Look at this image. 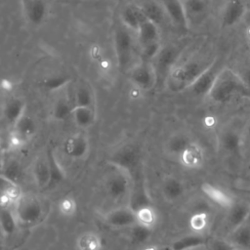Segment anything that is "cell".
I'll return each instance as SVG.
<instances>
[{
  "instance_id": "16",
  "label": "cell",
  "mask_w": 250,
  "mask_h": 250,
  "mask_svg": "<svg viewBox=\"0 0 250 250\" xmlns=\"http://www.w3.org/2000/svg\"><path fill=\"white\" fill-rule=\"evenodd\" d=\"M249 218L250 204L245 201H236L233 206L227 211L226 227L228 233L247 223Z\"/></svg>"
},
{
  "instance_id": "4",
  "label": "cell",
  "mask_w": 250,
  "mask_h": 250,
  "mask_svg": "<svg viewBox=\"0 0 250 250\" xmlns=\"http://www.w3.org/2000/svg\"><path fill=\"white\" fill-rule=\"evenodd\" d=\"M19 224L31 226L40 221L43 216V204L41 199L32 193H23L14 206Z\"/></svg>"
},
{
  "instance_id": "11",
  "label": "cell",
  "mask_w": 250,
  "mask_h": 250,
  "mask_svg": "<svg viewBox=\"0 0 250 250\" xmlns=\"http://www.w3.org/2000/svg\"><path fill=\"white\" fill-rule=\"evenodd\" d=\"M166 17L178 29L186 31L189 27L183 0H159Z\"/></svg>"
},
{
  "instance_id": "18",
  "label": "cell",
  "mask_w": 250,
  "mask_h": 250,
  "mask_svg": "<svg viewBox=\"0 0 250 250\" xmlns=\"http://www.w3.org/2000/svg\"><path fill=\"white\" fill-rule=\"evenodd\" d=\"M179 159L188 169H199L204 164V150L199 144L192 141L180 154Z\"/></svg>"
},
{
  "instance_id": "30",
  "label": "cell",
  "mask_w": 250,
  "mask_h": 250,
  "mask_svg": "<svg viewBox=\"0 0 250 250\" xmlns=\"http://www.w3.org/2000/svg\"><path fill=\"white\" fill-rule=\"evenodd\" d=\"M150 198L148 192L141 180L138 182H133L132 191L129 197V204L134 210H137L140 207L150 205Z\"/></svg>"
},
{
  "instance_id": "3",
  "label": "cell",
  "mask_w": 250,
  "mask_h": 250,
  "mask_svg": "<svg viewBox=\"0 0 250 250\" xmlns=\"http://www.w3.org/2000/svg\"><path fill=\"white\" fill-rule=\"evenodd\" d=\"M112 168L104 179V190L106 195L113 201H121L130 197L133 188L131 173L119 167L109 164Z\"/></svg>"
},
{
  "instance_id": "12",
  "label": "cell",
  "mask_w": 250,
  "mask_h": 250,
  "mask_svg": "<svg viewBox=\"0 0 250 250\" xmlns=\"http://www.w3.org/2000/svg\"><path fill=\"white\" fill-rule=\"evenodd\" d=\"M139 163V152L135 146L131 145H124L115 150L110 159L109 164L132 172L137 168Z\"/></svg>"
},
{
  "instance_id": "1",
  "label": "cell",
  "mask_w": 250,
  "mask_h": 250,
  "mask_svg": "<svg viewBox=\"0 0 250 250\" xmlns=\"http://www.w3.org/2000/svg\"><path fill=\"white\" fill-rule=\"evenodd\" d=\"M248 90L239 73L229 67H223L207 98L214 104H224L230 102L236 95L245 93Z\"/></svg>"
},
{
  "instance_id": "22",
  "label": "cell",
  "mask_w": 250,
  "mask_h": 250,
  "mask_svg": "<svg viewBox=\"0 0 250 250\" xmlns=\"http://www.w3.org/2000/svg\"><path fill=\"white\" fill-rule=\"evenodd\" d=\"M137 5L146 19L158 25L167 18L159 0H139Z\"/></svg>"
},
{
  "instance_id": "41",
  "label": "cell",
  "mask_w": 250,
  "mask_h": 250,
  "mask_svg": "<svg viewBox=\"0 0 250 250\" xmlns=\"http://www.w3.org/2000/svg\"><path fill=\"white\" fill-rule=\"evenodd\" d=\"M21 169L18 161L10 160L7 162L6 165H3L2 176L8 178L9 180L18 183L19 179L21 178Z\"/></svg>"
},
{
  "instance_id": "20",
  "label": "cell",
  "mask_w": 250,
  "mask_h": 250,
  "mask_svg": "<svg viewBox=\"0 0 250 250\" xmlns=\"http://www.w3.org/2000/svg\"><path fill=\"white\" fill-rule=\"evenodd\" d=\"M22 194L18 183L1 175V206H15Z\"/></svg>"
},
{
  "instance_id": "5",
  "label": "cell",
  "mask_w": 250,
  "mask_h": 250,
  "mask_svg": "<svg viewBox=\"0 0 250 250\" xmlns=\"http://www.w3.org/2000/svg\"><path fill=\"white\" fill-rule=\"evenodd\" d=\"M113 46L120 68H126L132 60L134 42L130 29L125 25L116 26L113 32Z\"/></svg>"
},
{
  "instance_id": "8",
  "label": "cell",
  "mask_w": 250,
  "mask_h": 250,
  "mask_svg": "<svg viewBox=\"0 0 250 250\" xmlns=\"http://www.w3.org/2000/svg\"><path fill=\"white\" fill-rule=\"evenodd\" d=\"M222 67L217 60L210 62L188 89L196 97H207Z\"/></svg>"
},
{
  "instance_id": "33",
  "label": "cell",
  "mask_w": 250,
  "mask_h": 250,
  "mask_svg": "<svg viewBox=\"0 0 250 250\" xmlns=\"http://www.w3.org/2000/svg\"><path fill=\"white\" fill-rule=\"evenodd\" d=\"M136 211L137 224L145 228L153 229L158 221V215L155 209L150 205H146L138 208Z\"/></svg>"
},
{
  "instance_id": "53",
  "label": "cell",
  "mask_w": 250,
  "mask_h": 250,
  "mask_svg": "<svg viewBox=\"0 0 250 250\" xmlns=\"http://www.w3.org/2000/svg\"><path fill=\"white\" fill-rule=\"evenodd\" d=\"M234 250H240V249H239V248H235Z\"/></svg>"
},
{
  "instance_id": "43",
  "label": "cell",
  "mask_w": 250,
  "mask_h": 250,
  "mask_svg": "<svg viewBox=\"0 0 250 250\" xmlns=\"http://www.w3.org/2000/svg\"><path fill=\"white\" fill-rule=\"evenodd\" d=\"M161 49L159 41L152 42L141 47V61L152 62Z\"/></svg>"
},
{
  "instance_id": "27",
  "label": "cell",
  "mask_w": 250,
  "mask_h": 250,
  "mask_svg": "<svg viewBox=\"0 0 250 250\" xmlns=\"http://www.w3.org/2000/svg\"><path fill=\"white\" fill-rule=\"evenodd\" d=\"M242 143V136L233 129L224 130L219 139L222 149L228 153H235L239 150Z\"/></svg>"
},
{
  "instance_id": "36",
  "label": "cell",
  "mask_w": 250,
  "mask_h": 250,
  "mask_svg": "<svg viewBox=\"0 0 250 250\" xmlns=\"http://www.w3.org/2000/svg\"><path fill=\"white\" fill-rule=\"evenodd\" d=\"M210 226V215L206 211H196L188 219V227L194 233L204 234Z\"/></svg>"
},
{
  "instance_id": "48",
  "label": "cell",
  "mask_w": 250,
  "mask_h": 250,
  "mask_svg": "<svg viewBox=\"0 0 250 250\" xmlns=\"http://www.w3.org/2000/svg\"><path fill=\"white\" fill-rule=\"evenodd\" d=\"M243 83L245 84V86L250 90V67L246 68L242 71V73L239 74Z\"/></svg>"
},
{
  "instance_id": "52",
  "label": "cell",
  "mask_w": 250,
  "mask_h": 250,
  "mask_svg": "<svg viewBox=\"0 0 250 250\" xmlns=\"http://www.w3.org/2000/svg\"><path fill=\"white\" fill-rule=\"evenodd\" d=\"M240 250H250V248H246V249H240Z\"/></svg>"
},
{
  "instance_id": "46",
  "label": "cell",
  "mask_w": 250,
  "mask_h": 250,
  "mask_svg": "<svg viewBox=\"0 0 250 250\" xmlns=\"http://www.w3.org/2000/svg\"><path fill=\"white\" fill-rule=\"evenodd\" d=\"M26 144L19 135H17L14 131L11 130L9 138H8V145L11 149H19Z\"/></svg>"
},
{
  "instance_id": "44",
  "label": "cell",
  "mask_w": 250,
  "mask_h": 250,
  "mask_svg": "<svg viewBox=\"0 0 250 250\" xmlns=\"http://www.w3.org/2000/svg\"><path fill=\"white\" fill-rule=\"evenodd\" d=\"M50 163H51V171H52V183H58L64 177V172L59 161L55 157L53 153H49Z\"/></svg>"
},
{
  "instance_id": "34",
  "label": "cell",
  "mask_w": 250,
  "mask_h": 250,
  "mask_svg": "<svg viewBox=\"0 0 250 250\" xmlns=\"http://www.w3.org/2000/svg\"><path fill=\"white\" fill-rule=\"evenodd\" d=\"M187 17L189 24L193 21L200 20L207 12V3L205 0H183Z\"/></svg>"
},
{
  "instance_id": "7",
  "label": "cell",
  "mask_w": 250,
  "mask_h": 250,
  "mask_svg": "<svg viewBox=\"0 0 250 250\" xmlns=\"http://www.w3.org/2000/svg\"><path fill=\"white\" fill-rule=\"evenodd\" d=\"M180 54L181 51L177 46L167 45L161 47L160 51L151 62L158 79H161L162 81L166 80L171 69L178 63Z\"/></svg>"
},
{
  "instance_id": "42",
  "label": "cell",
  "mask_w": 250,
  "mask_h": 250,
  "mask_svg": "<svg viewBox=\"0 0 250 250\" xmlns=\"http://www.w3.org/2000/svg\"><path fill=\"white\" fill-rule=\"evenodd\" d=\"M206 246L209 250H234L235 248H237L227 237L207 238Z\"/></svg>"
},
{
  "instance_id": "2",
  "label": "cell",
  "mask_w": 250,
  "mask_h": 250,
  "mask_svg": "<svg viewBox=\"0 0 250 250\" xmlns=\"http://www.w3.org/2000/svg\"><path fill=\"white\" fill-rule=\"evenodd\" d=\"M207 65L203 66L198 61L194 60L188 61L181 64L177 63L169 72L165 84L171 92L188 90Z\"/></svg>"
},
{
  "instance_id": "17",
  "label": "cell",
  "mask_w": 250,
  "mask_h": 250,
  "mask_svg": "<svg viewBox=\"0 0 250 250\" xmlns=\"http://www.w3.org/2000/svg\"><path fill=\"white\" fill-rule=\"evenodd\" d=\"M247 7L243 0H229L222 14V24L224 27H231L237 24L245 16Z\"/></svg>"
},
{
  "instance_id": "40",
  "label": "cell",
  "mask_w": 250,
  "mask_h": 250,
  "mask_svg": "<svg viewBox=\"0 0 250 250\" xmlns=\"http://www.w3.org/2000/svg\"><path fill=\"white\" fill-rule=\"evenodd\" d=\"M58 208L62 216L70 218V217H73L77 212V203L72 196L68 195V196H64L60 200Z\"/></svg>"
},
{
  "instance_id": "49",
  "label": "cell",
  "mask_w": 250,
  "mask_h": 250,
  "mask_svg": "<svg viewBox=\"0 0 250 250\" xmlns=\"http://www.w3.org/2000/svg\"><path fill=\"white\" fill-rule=\"evenodd\" d=\"M245 137L250 141V121L245 126Z\"/></svg>"
},
{
  "instance_id": "38",
  "label": "cell",
  "mask_w": 250,
  "mask_h": 250,
  "mask_svg": "<svg viewBox=\"0 0 250 250\" xmlns=\"http://www.w3.org/2000/svg\"><path fill=\"white\" fill-rule=\"evenodd\" d=\"M94 101L95 98L93 91L88 85L82 83L76 86L73 95L74 105H85L93 107Z\"/></svg>"
},
{
  "instance_id": "39",
  "label": "cell",
  "mask_w": 250,
  "mask_h": 250,
  "mask_svg": "<svg viewBox=\"0 0 250 250\" xmlns=\"http://www.w3.org/2000/svg\"><path fill=\"white\" fill-rule=\"evenodd\" d=\"M130 233H129V237L132 240L133 243L136 244H145L148 238L151 235V230L150 229L145 228L141 225H135L132 228H130Z\"/></svg>"
},
{
  "instance_id": "31",
  "label": "cell",
  "mask_w": 250,
  "mask_h": 250,
  "mask_svg": "<svg viewBox=\"0 0 250 250\" xmlns=\"http://www.w3.org/2000/svg\"><path fill=\"white\" fill-rule=\"evenodd\" d=\"M12 131L19 135L26 143L35 135L36 133V124L34 120L24 113L13 126Z\"/></svg>"
},
{
  "instance_id": "15",
  "label": "cell",
  "mask_w": 250,
  "mask_h": 250,
  "mask_svg": "<svg viewBox=\"0 0 250 250\" xmlns=\"http://www.w3.org/2000/svg\"><path fill=\"white\" fill-rule=\"evenodd\" d=\"M25 20L32 25H40L48 14L47 0H20Z\"/></svg>"
},
{
  "instance_id": "51",
  "label": "cell",
  "mask_w": 250,
  "mask_h": 250,
  "mask_svg": "<svg viewBox=\"0 0 250 250\" xmlns=\"http://www.w3.org/2000/svg\"><path fill=\"white\" fill-rule=\"evenodd\" d=\"M245 31H246V35H247V37L250 39V26H248V27H247V29H246Z\"/></svg>"
},
{
  "instance_id": "24",
  "label": "cell",
  "mask_w": 250,
  "mask_h": 250,
  "mask_svg": "<svg viewBox=\"0 0 250 250\" xmlns=\"http://www.w3.org/2000/svg\"><path fill=\"white\" fill-rule=\"evenodd\" d=\"M24 113L25 103L21 98H11L3 106V116L11 126H13Z\"/></svg>"
},
{
  "instance_id": "29",
  "label": "cell",
  "mask_w": 250,
  "mask_h": 250,
  "mask_svg": "<svg viewBox=\"0 0 250 250\" xmlns=\"http://www.w3.org/2000/svg\"><path fill=\"white\" fill-rule=\"evenodd\" d=\"M206 242L207 238L204 234L192 232L175 239L170 245L173 250H190L205 245Z\"/></svg>"
},
{
  "instance_id": "47",
  "label": "cell",
  "mask_w": 250,
  "mask_h": 250,
  "mask_svg": "<svg viewBox=\"0 0 250 250\" xmlns=\"http://www.w3.org/2000/svg\"><path fill=\"white\" fill-rule=\"evenodd\" d=\"M141 250H173L171 245L166 244H148L145 245Z\"/></svg>"
},
{
  "instance_id": "37",
  "label": "cell",
  "mask_w": 250,
  "mask_h": 250,
  "mask_svg": "<svg viewBox=\"0 0 250 250\" xmlns=\"http://www.w3.org/2000/svg\"><path fill=\"white\" fill-rule=\"evenodd\" d=\"M74 105H71V103L67 97H60L56 100L52 107V115L57 121H63L71 115V111Z\"/></svg>"
},
{
  "instance_id": "13",
  "label": "cell",
  "mask_w": 250,
  "mask_h": 250,
  "mask_svg": "<svg viewBox=\"0 0 250 250\" xmlns=\"http://www.w3.org/2000/svg\"><path fill=\"white\" fill-rule=\"evenodd\" d=\"M90 142L87 137L82 132L74 133L67 137L63 144L64 153L72 159H83L89 152Z\"/></svg>"
},
{
  "instance_id": "45",
  "label": "cell",
  "mask_w": 250,
  "mask_h": 250,
  "mask_svg": "<svg viewBox=\"0 0 250 250\" xmlns=\"http://www.w3.org/2000/svg\"><path fill=\"white\" fill-rule=\"evenodd\" d=\"M69 82V78L65 76L51 77L45 81V86L51 91H58L64 87Z\"/></svg>"
},
{
  "instance_id": "23",
  "label": "cell",
  "mask_w": 250,
  "mask_h": 250,
  "mask_svg": "<svg viewBox=\"0 0 250 250\" xmlns=\"http://www.w3.org/2000/svg\"><path fill=\"white\" fill-rule=\"evenodd\" d=\"M145 18L146 17L137 4H130L125 6L120 13L121 23L130 30H135L136 32Z\"/></svg>"
},
{
  "instance_id": "50",
  "label": "cell",
  "mask_w": 250,
  "mask_h": 250,
  "mask_svg": "<svg viewBox=\"0 0 250 250\" xmlns=\"http://www.w3.org/2000/svg\"><path fill=\"white\" fill-rule=\"evenodd\" d=\"M190 250H209V249L207 248V246H206V244H205V245H202V246H199V247H196V248L190 249Z\"/></svg>"
},
{
  "instance_id": "9",
  "label": "cell",
  "mask_w": 250,
  "mask_h": 250,
  "mask_svg": "<svg viewBox=\"0 0 250 250\" xmlns=\"http://www.w3.org/2000/svg\"><path fill=\"white\" fill-rule=\"evenodd\" d=\"M104 222L113 229H130L137 225L136 211L130 205L118 206L104 214Z\"/></svg>"
},
{
  "instance_id": "19",
  "label": "cell",
  "mask_w": 250,
  "mask_h": 250,
  "mask_svg": "<svg viewBox=\"0 0 250 250\" xmlns=\"http://www.w3.org/2000/svg\"><path fill=\"white\" fill-rule=\"evenodd\" d=\"M185 188L180 179L173 175L165 176L160 184V192L162 197L170 203L178 201L184 195Z\"/></svg>"
},
{
  "instance_id": "26",
  "label": "cell",
  "mask_w": 250,
  "mask_h": 250,
  "mask_svg": "<svg viewBox=\"0 0 250 250\" xmlns=\"http://www.w3.org/2000/svg\"><path fill=\"white\" fill-rule=\"evenodd\" d=\"M190 137L184 132L171 135L165 143V151L171 156H180L184 149L191 143Z\"/></svg>"
},
{
  "instance_id": "10",
  "label": "cell",
  "mask_w": 250,
  "mask_h": 250,
  "mask_svg": "<svg viewBox=\"0 0 250 250\" xmlns=\"http://www.w3.org/2000/svg\"><path fill=\"white\" fill-rule=\"evenodd\" d=\"M31 175L38 188H46L52 184V171L49 153L42 152L35 157L31 165Z\"/></svg>"
},
{
  "instance_id": "32",
  "label": "cell",
  "mask_w": 250,
  "mask_h": 250,
  "mask_svg": "<svg viewBox=\"0 0 250 250\" xmlns=\"http://www.w3.org/2000/svg\"><path fill=\"white\" fill-rule=\"evenodd\" d=\"M226 237L239 249L250 248V224L247 222L236 228L229 232Z\"/></svg>"
},
{
  "instance_id": "25",
  "label": "cell",
  "mask_w": 250,
  "mask_h": 250,
  "mask_svg": "<svg viewBox=\"0 0 250 250\" xmlns=\"http://www.w3.org/2000/svg\"><path fill=\"white\" fill-rule=\"evenodd\" d=\"M158 24L153 22L152 21L145 18L141 22L139 29L137 30L138 41L140 47L159 41V28Z\"/></svg>"
},
{
  "instance_id": "6",
  "label": "cell",
  "mask_w": 250,
  "mask_h": 250,
  "mask_svg": "<svg viewBox=\"0 0 250 250\" xmlns=\"http://www.w3.org/2000/svg\"><path fill=\"white\" fill-rule=\"evenodd\" d=\"M129 78L132 84L141 91L151 90L158 81L152 62L146 61H141L131 68Z\"/></svg>"
},
{
  "instance_id": "21",
  "label": "cell",
  "mask_w": 250,
  "mask_h": 250,
  "mask_svg": "<svg viewBox=\"0 0 250 250\" xmlns=\"http://www.w3.org/2000/svg\"><path fill=\"white\" fill-rule=\"evenodd\" d=\"M70 117L76 127L86 130L94 125L96 121V112L92 106L74 105Z\"/></svg>"
},
{
  "instance_id": "14",
  "label": "cell",
  "mask_w": 250,
  "mask_h": 250,
  "mask_svg": "<svg viewBox=\"0 0 250 250\" xmlns=\"http://www.w3.org/2000/svg\"><path fill=\"white\" fill-rule=\"evenodd\" d=\"M201 190L212 203L226 211L230 209L236 202V199L220 186L211 183H203Z\"/></svg>"
},
{
  "instance_id": "28",
  "label": "cell",
  "mask_w": 250,
  "mask_h": 250,
  "mask_svg": "<svg viewBox=\"0 0 250 250\" xmlns=\"http://www.w3.org/2000/svg\"><path fill=\"white\" fill-rule=\"evenodd\" d=\"M19 225L17 215L14 210V206H1L0 215V227L2 234L6 237L12 235Z\"/></svg>"
},
{
  "instance_id": "35",
  "label": "cell",
  "mask_w": 250,
  "mask_h": 250,
  "mask_svg": "<svg viewBox=\"0 0 250 250\" xmlns=\"http://www.w3.org/2000/svg\"><path fill=\"white\" fill-rule=\"evenodd\" d=\"M77 250H102L103 242L101 237L93 231H85L76 239Z\"/></svg>"
}]
</instances>
